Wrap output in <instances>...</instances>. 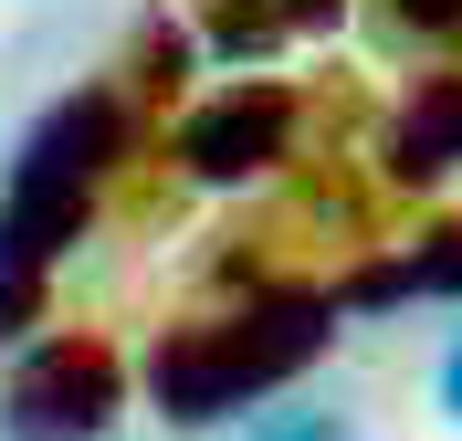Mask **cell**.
Segmentation results:
<instances>
[{
    "mask_svg": "<svg viewBox=\"0 0 462 441\" xmlns=\"http://www.w3.org/2000/svg\"><path fill=\"white\" fill-rule=\"evenodd\" d=\"M116 158H126V95L116 85H74L63 106L32 116L22 158L0 179V336H22L42 316V284L85 242L95 189L116 179Z\"/></svg>",
    "mask_w": 462,
    "mask_h": 441,
    "instance_id": "6da1fadb",
    "label": "cell"
},
{
    "mask_svg": "<svg viewBox=\"0 0 462 441\" xmlns=\"http://www.w3.org/2000/svg\"><path fill=\"white\" fill-rule=\"evenodd\" d=\"M326 347H337V305H326V294H273V305H242V316L179 326L169 347L147 357V400H158V420H179V431H210V420H231V410L284 400Z\"/></svg>",
    "mask_w": 462,
    "mask_h": 441,
    "instance_id": "7a4b0ae2",
    "label": "cell"
},
{
    "mask_svg": "<svg viewBox=\"0 0 462 441\" xmlns=\"http://www.w3.org/2000/svg\"><path fill=\"white\" fill-rule=\"evenodd\" d=\"M126 410V368L106 336H42L0 389V441H106Z\"/></svg>",
    "mask_w": 462,
    "mask_h": 441,
    "instance_id": "3957f363",
    "label": "cell"
},
{
    "mask_svg": "<svg viewBox=\"0 0 462 441\" xmlns=\"http://www.w3.org/2000/svg\"><path fill=\"white\" fill-rule=\"evenodd\" d=\"M284 147H294V95L284 85H231V95H210V106H189L179 169L200 179V189H242V179H263Z\"/></svg>",
    "mask_w": 462,
    "mask_h": 441,
    "instance_id": "277c9868",
    "label": "cell"
},
{
    "mask_svg": "<svg viewBox=\"0 0 462 441\" xmlns=\"http://www.w3.org/2000/svg\"><path fill=\"white\" fill-rule=\"evenodd\" d=\"M452 169H462V74H431V85L389 116V179H400V189H431V179H452Z\"/></svg>",
    "mask_w": 462,
    "mask_h": 441,
    "instance_id": "5b68a950",
    "label": "cell"
},
{
    "mask_svg": "<svg viewBox=\"0 0 462 441\" xmlns=\"http://www.w3.org/2000/svg\"><path fill=\"white\" fill-rule=\"evenodd\" d=\"M346 294H357V305H420V294H452V305H462V221H441V232L420 242V253H400V263H368Z\"/></svg>",
    "mask_w": 462,
    "mask_h": 441,
    "instance_id": "8992f818",
    "label": "cell"
},
{
    "mask_svg": "<svg viewBox=\"0 0 462 441\" xmlns=\"http://www.w3.org/2000/svg\"><path fill=\"white\" fill-rule=\"evenodd\" d=\"M346 0H221L210 11V42L221 53H263V42H284V32H326Z\"/></svg>",
    "mask_w": 462,
    "mask_h": 441,
    "instance_id": "52a82bcc",
    "label": "cell"
},
{
    "mask_svg": "<svg viewBox=\"0 0 462 441\" xmlns=\"http://www.w3.org/2000/svg\"><path fill=\"white\" fill-rule=\"evenodd\" d=\"M242 441H346V410H305V400H284V410H253Z\"/></svg>",
    "mask_w": 462,
    "mask_h": 441,
    "instance_id": "ba28073f",
    "label": "cell"
},
{
    "mask_svg": "<svg viewBox=\"0 0 462 441\" xmlns=\"http://www.w3.org/2000/svg\"><path fill=\"white\" fill-rule=\"evenodd\" d=\"M441 410L462 420V336H452V357H441Z\"/></svg>",
    "mask_w": 462,
    "mask_h": 441,
    "instance_id": "9c48e42d",
    "label": "cell"
},
{
    "mask_svg": "<svg viewBox=\"0 0 462 441\" xmlns=\"http://www.w3.org/2000/svg\"><path fill=\"white\" fill-rule=\"evenodd\" d=\"M410 22H462V0H410Z\"/></svg>",
    "mask_w": 462,
    "mask_h": 441,
    "instance_id": "30bf717a",
    "label": "cell"
}]
</instances>
